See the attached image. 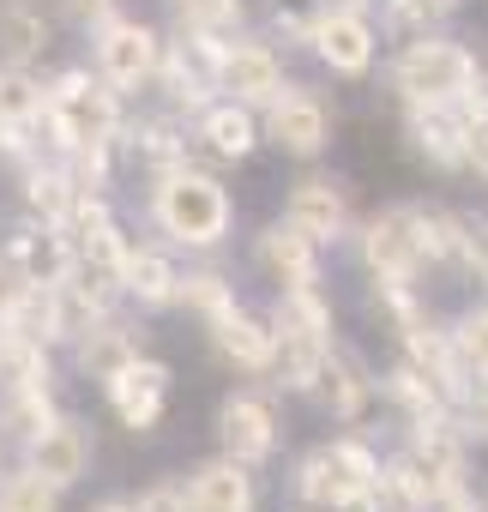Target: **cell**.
Instances as JSON below:
<instances>
[{"instance_id":"obj_36","label":"cell","mask_w":488,"mask_h":512,"mask_svg":"<svg viewBox=\"0 0 488 512\" xmlns=\"http://www.w3.org/2000/svg\"><path fill=\"white\" fill-rule=\"evenodd\" d=\"M290 488H296V500H302V506H326V512L344 500V482H338V470H332L326 446H314V452L296 464V482H290Z\"/></svg>"},{"instance_id":"obj_14","label":"cell","mask_w":488,"mask_h":512,"mask_svg":"<svg viewBox=\"0 0 488 512\" xmlns=\"http://www.w3.org/2000/svg\"><path fill=\"white\" fill-rule=\"evenodd\" d=\"M404 458L422 470V482H428V494H434V500L470 482V440L452 428V410H446V416H434V422H422V428H410Z\"/></svg>"},{"instance_id":"obj_10","label":"cell","mask_w":488,"mask_h":512,"mask_svg":"<svg viewBox=\"0 0 488 512\" xmlns=\"http://www.w3.org/2000/svg\"><path fill=\"white\" fill-rule=\"evenodd\" d=\"M169 392H175V368H169V362H157V356H145V350H139L115 380H103L109 410H115V416H121V428H133V434H151V428L163 422Z\"/></svg>"},{"instance_id":"obj_24","label":"cell","mask_w":488,"mask_h":512,"mask_svg":"<svg viewBox=\"0 0 488 512\" xmlns=\"http://www.w3.org/2000/svg\"><path fill=\"white\" fill-rule=\"evenodd\" d=\"M398 350H404V362L416 368V374H428L440 392H446V404L464 392V362H458V350H452V332L446 326H434V320H422V326H410V332H398Z\"/></svg>"},{"instance_id":"obj_6","label":"cell","mask_w":488,"mask_h":512,"mask_svg":"<svg viewBox=\"0 0 488 512\" xmlns=\"http://www.w3.org/2000/svg\"><path fill=\"white\" fill-rule=\"evenodd\" d=\"M308 49H314V61H320L332 79H368V73H374V55H380V31H374L368 13H350V7H314Z\"/></svg>"},{"instance_id":"obj_27","label":"cell","mask_w":488,"mask_h":512,"mask_svg":"<svg viewBox=\"0 0 488 512\" xmlns=\"http://www.w3.org/2000/svg\"><path fill=\"white\" fill-rule=\"evenodd\" d=\"M151 85H163V109H169V115H181V121H187V115H199V109L211 103V91H217V85H211V73H205V67H193L175 43H163Z\"/></svg>"},{"instance_id":"obj_16","label":"cell","mask_w":488,"mask_h":512,"mask_svg":"<svg viewBox=\"0 0 488 512\" xmlns=\"http://www.w3.org/2000/svg\"><path fill=\"white\" fill-rule=\"evenodd\" d=\"M284 223H296L302 235H314L320 247H332L344 229H350V199L338 181L326 175H302L290 193H284Z\"/></svg>"},{"instance_id":"obj_39","label":"cell","mask_w":488,"mask_h":512,"mask_svg":"<svg viewBox=\"0 0 488 512\" xmlns=\"http://www.w3.org/2000/svg\"><path fill=\"white\" fill-rule=\"evenodd\" d=\"M464 7V0H398V7L386 13V25H410V31H434L446 25L452 13Z\"/></svg>"},{"instance_id":"obj_8","label":"cell","mask_w":488,"mask_h":512,"mask_svg":"<svg viewBox=\"0 0 488 512\" xmlns=\"http://www.w3.org/2000/svg\"><path fill=\"white\" fill-rule=\"evenodd\" d=\"M211 85L229 97V103H241V109H266L290 79H284V55L272 49V43H260V37H229L223 43V55H217V73H211Z\"/></svg>"},{"instance_id":"obj_25","label":"cell","mask_w":488,"mask_h":512,"mask_svg":"<svg viewBox=\"0 0 488 512\" xmlns=\"http://www.w3.org/2000/svg\"><path fill=\"white\" fill-rule=\"evenodd\" d=\"M0 247L19 260V272H25L31 284H61L67 266H73V241H67V229H55V223H25V229H13Z\"/></svg>"},{"instance_id":"obj_28","label":"cell","mask_w":488,"mask_h":512,"mask_svg":"<svg viewBox=\"0 0 488 512\" xmlns=\"http://www.w3.org/2000/svg\"><path fill=\"white\" fill-rule=\"evenodd\" d=\"M73 193H79V187L67 181V169H61L55 157H37V163L19 169V199H25V217H31V223H55V229H61Z\"/></svg>"},{"instance_id":"obj_2","label":"cell","mask_w":488,"mask_h":512,"mask_svg":"<svg viewBox=\"0 0 488 512\" xmlns=\"http://www.w3.org/2000/svg\"><path fill=\"white\" fill-rule=\"evenodd\" d=\"M476 85H482V61L440 31H416L392 55V97L398 103H458Z\"/></svg>"},{"instance_id":"obj_47","label":"cell","mask_w":488,"mask_h":512,"mask_svg":"<svg viewBox=\"0 0 488 512\" xmlns=\"http://www.w3.org/2000/svg\"><path fill=\"white\" fill-rule=\"evenodd\" d=\"M0 446H7V440H0Z\"/></svg>"},{"instance_id":"obj_35","label":"cell","mask_w":488,"mask_h":512,"mask_svg":"<svg viewBox=\"0 0 488 512\" xmlns=\"http://www.w3.org/2000/svg\"><path fill=\"white\" fill-rule=\"evenodd\" d=\"M0 512H61V488L43 482L31 464L0 476Z\"/></svg>"},{"instance_id":"obj_32","label":"cell","mask_w":488,"mask_h":512,"mask_svg":"<svg viewBox=\"0 0 488 512\" xmlns=\"http://www.w3.org/2000/svg\"><path fill=\"white\" fill-rule=\"evenodd\" d=\"M115 163H121L115 139H79V145L61 157V169H67V181H73L79 193H109V187H115Z\"/></svg>"},{"instance_id":"obj_37","label":"cell","mask_w":488,"mask_h":512,"mask_svg":"<svg viewBox=\"0 0 488 512\" xmlns=\"http://www.w3.org/2000/svg\"><path fill=\"white\" fill-rule=\"evenodd\" d=\"M452 109H458V121H464V139H470V169H464V175H482V181H488V79H482L476 91H464Z\"/></svg>"},{"instance_id":"obj_18","label":"cell","mask_w":488,"mask_h":512,"mask_svg":"<svg viewBox=\"0 0 488 512\" xmlns=\"http://www.w3.org/2000/svg\"><path fill=\"white\" fill-rule=\"evenodd\" d=\"M67 350H73L79 380H97V386H103V380H115V374L145 350V332H139V326H127V320H115V314H103V320H97L91 332H79Z\"/></svg>"},{"instance_id":"obj_11","label":"cell","mask_w":488,"mask_h":512,"mask_svg":"<svg viewBox=\"0 0 488 512\" xmlns=\"http://www.w3.org/2000/svg\"><path fill=\"white\" fill-rule=\"evenodd\" d=\"M416 229H422V253H428V272H452V278H476L488 241L476 235V223L452 205H416Z\"/></svg>"},{"instance_id":"obj_4","label":"cell","mask_w":488,"mask_h":512,"mask_svg":"<svg viewBox=\"0 0 488 512\" xmlns=\"http://www.w3.org/2000/svg\"><path fill=\"white\" fill-rule=\"evenodd\" d=\"M362 253V272L374 284H422L428 272V253H422V229H416V205H386L362 223L356 235Z\"/></svg>"},{"instance_id":"obj_43","label":"cell","mask_w":488,"mask_h":512,"mask_svg":"<svg viewBox=\"0 0 488 512\" xmlns=\"http://www.w3.org/2000/svg\"><path fill=\"white\" fill-rule=\"evenodd\" d=\"M91 512H133V494H109V500H97Z\"/></svg>"},{"instance_id":"obj_17","label":"cell","mask_w":488,"mask_h":512,"mask_svg":"<svg viewBox=\"0 0 488 512\" xmlns=\"http://www.w3.org/2000/svg\"><path fill=\"white\" fill-rule=\"evenodd\" d=\"M314 398L332 410V422H344V428H350V422H362V416H368V404H374V368H368L356 350H344V344L332 338Z\"/></svg>"},{"instance_id":"obj_31","label":"cell","mask_w":488,"mask_h":512,"mask_svg":"<svg viewBox=\"0 0 488 512\" xmlns=\"http://www.w3.org/2000/svg\"><path fill=\"white\" fill-rule=\"evenodd\" d=\"M175 308H187L193 320H223L229 308H235V284L223 278V272H211V266H199V272H181V284H175Z\"/></svg>"},{"instance_id":"obj_19","label":"cell","mask_w":488,"mask_h":512,"mask_svg":"<svg viewBox=\"0 0 488 512\" xmlns=\"http://www.w3.org/2000/svg\"><path fill=\"white\" fill-rule=\"evenodd\" d=\"M193 139L217 157V163H248L260 151V115L241 109L229 97H211L199 115H193Z\"/></svg>"},{"instance_id":"obj_26","label":"cell","mask_w":488,"mask_h":512,"mask_svg":"<svg viewBox=\"0 0 488 512\" xmlns=\"http://www.w3.org/2000/svg\"><path fill=\"white\" fill-rule=\"evenodd\" d=\"M374 398H386V404L398 410V422H404V428H422V422H434V416H446V410H452V404H446V392H440L428 374H416L410 362H398V368L374 374Z\"/></svg>"},{"instance_id":"obj_40","label":"cell","mask_w":488,"mask_h":512,"mask_svg":"<svg viewBox=\"0 0 488 512\" xmlns=\"http://www.w3.org/2000/svg\"><path fill=\"white\" fill-rule=\"evenodd\" d=\"M133 512H193V500H187V482H175V476H157L145 494H133Z\"/></svg>"},{"instance_id":"obj_41","label":"cell","mask_w":488,"mask_h":512,"mask_svg":"<svg viewBox=\"0 0 488 512\" xmlns=\"http://www.w3.org/2000/svg\"><path fill=\"white\" fill-rule=\"evenodd\" d=\"M31 290V278L19 272V260H13V253L7 247H0V320H7L13 308H19V296Z\"/></svg>"},{"instance_id":"obj_22","label":"cell","mask_w":488,"mask_h":512,"mask_svg":"<svg viewBox=\"0 0 488 512\" xmlns=\"http://www.w3.org/2000/svg\"><path fill=\"white\" fill-rule=\"evenodd\" d=\"M211 332V350L235 368V374H266L272 368V326H266V314H248V308H229L223 320H211L205 326Z\"/></svg>"},{"instance_id":"obj_7","label":"cell","mask_w":488,"mask_h":512,"mask_svg":"<svg viewBox=\"0 0 488 512\" xmlns=\"http://www.w3.org/2000/svg\"><path fill=\"white\" fill-rule=\"evenodd\" d=\"M278 440H284V428H278L272 392L241 386V392H229V398L217 404V446H223V458L260 470V464L278 452Z\"/></svg>"},{"instance_id":"obj_1","label":"cell","mask_w":488,"mask_h":512,"mask_svg":"<svg viewBox=\"0 0 488 512\" xmlns=\"http://www.w3.org/2000/svg\"><path fill=\"white\" fill-rule=\"evenodd\" d=\"M151 217H157V229H163L175 247H187V253H211V247L229 241L235 199H229V187H223L217 175L181 163V169L151 175Z\"/></svg>"},{"instance_id":"obj_3","label":"cell","mask_w":488,"mask_h":512,"mask_svg":"<svg viewBox=\"0 0 488 512\" xmlns=\"http://www.w3.org/2000/svg\"><path fill=\"white\" fill-rule=\"evenodd\" d=\"M157 55H163V37H157V25H145V19L109 13L103 25H91V73H97L109 91H121V97H133V91L151 85Z\"/></svg>"},{"instance_id":"obj_13","label":"cell","mask_w":488,"mask_h":512,"mask_svg":"<svg viewBox=\"0 0 488 512\" xmlns=\"http://www.w3.org/2000/svg\"><path fill=\"white\" fill-rule=\"evenodd\" d=\"M398 109H404V139L428 169H440V175L470 169V139H464V121L452 103H398Z\"/></svg>"},{"instance_id":"obj_42","label":"cell","mask_w":488,"mask_h":512,"mask_svg":"<svg viewBox=\"0 0 488 512\" xmlns=\"http://www.w3.org/2000/svg\"><path fill=\"white\" fill-rule=\"evenodd\" d=\"M61 13H67L73 25H85V31H91V25H103L109 13H121V0H61Z\"/></svg>"},{"instance_id":"obj_23","label":"cell","mask_w":488,"mask_h":512,"mask_svg":"<svg viewBox=\"0 0 488 512\" xmlns=\"http://www.w3.org/2000/svg\"><path fill=\"white\" fill-rule=\"evenodd\" d=\"M55 49V13L43 0H0V61L37 67Z\"/></svg>"},{"instance_id":"obj_44","label":"cell","mask_w":488,"mask_h":512,"mask_svg":"<svg viewBox=\"0 0 488 512\" xmlns=\"http://www.w3.org/2000/svg\"><path fill=\"white\" fill-rule=\"evenodd\" d=\"M470 284H482V296H488V253H482V266H476V278Z\"/></svg>"},{"instance_id":"obj_34","label":"cell","mask_w":488,"mask_h":512,"mask_svg":"<svg viewBox=\"0 0 488 512\" xmlns=\"http://www.w3.org/2000/svg\"><path fill=\"white\" fill-rule=\"evenodd\" d=\"M326 458H332V470H338L344 488H380V452H374L362 434H338V440H326Z\"/></svg>"},{"instance_id":"obj_21","label":"cell","mask_w":488,"mask_h":512,"mask_svg":"<svg viewBox=\"0 0 488 512\" xmlns=\"http://www.w3.org/2000/svg\"><path fill=\"white\" fill-rule=\"evenodd\" d=\"M175 284H181V266H175V253L169 247H127V260H121V302L145 308V314H163L175 308Z\"/></svg>"},{"instance_id":"obj_29","label":"cell","mask_w":488,"mask_h":512,"mask_svg":"<svg viewBox=\"0 0 488 512\" xmlns=\"http://www.w3.org/2000/svg\"><path fill=\"white\" fill-rule=\"evenodd\" d=\"M55 416V386H7L0 392V440L25 446Z\"/></svg>"},{"instance_id":"obj_33","label":"cell","mask_w":488,"mask_h":512,"mask_svg":"<svg viewBox=\"0 0 488 512\" xmlns=\"http://www.w3.org/2000/svg\"><path fill=\"white\" fill-rule=\"evenodd\" d=\"M181 31H211V37H235L248 25V0H169Z\"/></svg>"},{"instance_id":"obj_30","label":"cell","mask_w":488,"mask_h":512,"mask_svg":"<svg viewBox=\"0 0 488 512\" xmlns=\"http://www.w3.org/2000/svg\"><path fill=\"white\" fill-rule=\"evenodd\" d=\"M43 115V79L31 67L0 61V133H25Z\"/></svg>"},{"instance_id":"obj_15","label":"cell","mask_w":488,"mask_h":512,"mask_svg":"<svg viewBox=\"0 0 488 512\" xmlns=\"http://www.w3.org/2000/svg\"><path fill=\"white\" fill-rule=\"evenodd\" d=\"M115 151L133 157L145 175H163V169H181L193 163V145H187V121L181 115H139V121H121L115 133Z\"/></svg>"},{"instance_id":"obj_9","label":"cell","mask_w":488,"mask_h":512,"mask_svg":"<svg viewBox=\"0 0 488 512\" xmlns=\"http://www.w3.org/2000/svg\"><path fill=\"white\" fill-rule=\"evenodd\" d=\"M25 464L43 476V482H55L61 494L67 488H79L85 476H91V458H97V440H91V422H79V416H67V410H55L25 446Z\"/></svg>"},{"instance_id":"obj_45","label":"cell","mask_w":488,"mask_h":512,"mask_svg":"<svg viewBox=\"0 0 488 512\" xmlns=\"http://www.w3.org/2000/svg\"><path fill=\"white\" fill-rule=\"evenodd\" d=\"M470 512H488V500H470Z\"/></svg>"},{"instance_id":"obj_5","label":"cell","mask_w":488,"mask_h":512,"mask_svg":"<svg viewBox=\"0 0 488 512\" xmlns=\"http://www.w3.org/2000/svg\"><path fill=\"white\" fill-rule=\"evenodd\" d=\"M260 145L296 157V163H314L326 145H332V109L320 91L308 85H284L266 109H260Z\"/></svg>"},{"instance_id":"obj_12","label":"cell","mask_w":488,"mask_h":512,"mask_svg":"<svg viewBox=\"0 0 488 512\" xmlns=\"http://www.w3.org/2000/svg\"><path fill=\"white\" fill-rule=\"evenodd\" d=\"M254 266L278 284V290H296V284H320L326 278V247L314 235H302L296 223L272 217L260 235H254Z\"/></svg>"},{"instance_id":"obj_38","label":"cell","mask_w":488,"mask_h":512,"mask_svg":"<svg viewBox=\"0 0 488 512\" xmlns=\"http://www.w3.org/2000/svg\"><path fill=\"white\" fill-rule=\"evenodd\" d=\"M446 332H452V350H458L464 374H488V302L482 308H464Z\"/></svg>"},{"instance_id":"obj_46","label":"cell","mask_w":488,"mask_h":512,"mask_svg":"<svg viewBox=\"0 0 488 512\" xmlns=\"http://www.w3.org/2000/svg\"><path fill=\"white\" fill-rule=\"evenodd\" d=\"M308 512H326V506H308Z\"/></svg>"},{"instance_id":"obj_20","label":"cell","mask_w":488,"mask_h":512,"mask_svg":"<svg viewBox=\"0 0 488 512\" xmlns=\"http://www.w3.org/2000/svg\"><path fill=\"white\" fill-rule=\"evenodd\" d=\"M187 500H193V512H260V482L248 464L217 452L187 476Z\"/></svg>"}]
</instances>
